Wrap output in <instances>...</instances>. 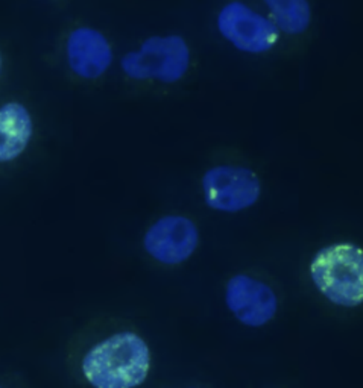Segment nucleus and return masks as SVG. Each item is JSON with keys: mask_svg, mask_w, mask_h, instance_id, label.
<instances>
[{"mask_svg": "<svg viewBox=\"0 0 363 388\" xmlns=\"http://www.w3.org/2000/svg\"><path fill=\"white\" fill-rule=\"evenodd\" d=\"M151 349L134 330H116L95 341L81 357L79 372L90 388H139L151 372Z\"/></svg>", "mask_w": 363, "mask_h": 388, "instance_id": "1", "label": "nucleus"}, {"mask_svg": "<svg viewBox=\"0 0 363 388\" xmlns=\"http://www.w3.org/2000/svg\"><path fill=\"white\" fill-rule=\"evenodd\" d=\"M315 287L335 305L363 303V250L351 243L322 247L310 264Z\"/></svg>", "mask_w": 363, "mask_h": 388, "instance_id": "2", "label": "nucleus"}, {"mask_svg": "<svg viewBox=\"0 0 363 388\" xmlns=\"http://www.w3.org/2000/svg\"><path fill=\"white\" fill-rule=\"evenodd\" d=\"M190 50L183 37H149L137 52H128L120 61L123 73L135 81L155 79L175 84L187 72Z\"/></svg>", "mask_w": 363, "mask_h": 388, "instance_id": "3", "label": "nucleus"}, {"mask_svg": "<svg viewBox=\"0 0 363 388\" xmlns=\"http://www.w3.org/2000/svg\"><path fill=\"white\" fill-rule=\"evenodd\" d=\"M202 196L207 207L218 212H241L258 200L260 180L251 168L221 164L202 176Z\"/></svg>", "mask_w": 363, "mask_h": 388, "instance_id": "4", "label": "nucleus"}, {"mask_svg": "<svg viewBox=\"0 0 363 388\" xmlns=\"http://www.w3.org/2000/svg\"><path fill=\"white\" fill-rule=\"evenodd\" d=\"M218 29L226 41L245 53L269 52L280 38V29L272 18L256 13L241 0H233L221 9Z\"/></svg>", "mask_w": 363, "mask_h": 388, "instance_id": "5", "label": "nucleus"}, {"mask_svg": "<svg viewBox=\"0 0 363 388\" xmlns=\"http://www.w3.org/2000/svg\"><path fill=\"white\" fill-rule=\"evenodd\" d=\"M199 231L194 220L179 214L163 215L143 235V249L163 266H179L195 254Z\"/></svg>", "mask_w": 363, "mask_h": 388, "instance_id": "6", "label": "nucleus"}, {"mask_svg": "<svg viewBox=\"0 0 363 388\" xmlns=\"http://www.w3.org/2000/svg\"><path fill=\"white\" fill-rule=\"evenodd\" d=\"M225 303L230 313L245 326L258 328L274 318L278 301L269 285L239 273L225 289Z\"/></svg>", "mask_w": 363, "mask_h": 388, "instance_id": "7", "label": "nucleus"}, {"mask_svg": "<svg viewBox=\"0 0 363 388\" xmlns=\"http://www.w3.org/2000/svg\"><path fill=\"white\" fill-rule=\"evenodd\" d=\"M67 63L79 77L96 79L112 63L111 45L99 31L78 28L67 38Z\"/></svg>", "mask_w": 363, "mask_h": 388, "instance_id": "8", "label": "nucleus"}, {"mask_svg": "<svg viewBox=\"0 0 363 388\" xmlns=\"http://www.w3.org/2000/svg\"><path fill=\"white\" fill-rule=\"evenodd\" d=\"M33 134V123L26 107L9 102L0 107V164L16 161L25 153Z\"/></svg>", "mask_w": 363, "mask_h": 388, "instance_id": "9", "label": "nucleus"}, {"mask_svg": "<svg viewBox=\"0 0 363 388\" xmlns=\"http://www.w3.org/2000/svg\"><path fill=\"white\" fill-rule=\"evenodd\" d=\"M270 11L272 21L289 36H300L307 31L312 11L307 0H263Z\"/></svg>", "mask_w": 363, "mask_h": 388, "instance_id": "10", "label": "nucleus"}, {"mask_svg": "<svg viewBox=\"0 0 363 388\" xmlns=\"http://www.w3.org/2000/svg\"><path fill=\"white\" fill-rule=\"evenodd\" d=\"M0 73H2V56H0Z\"/></svg>", "mask_w": 363, "mask_h": 388, "instance_id": "11", "label": "nucleus"}, {"mask_svg": "<svg viewBox=\"0 0 363 388\" xmlns=\"http://www.w3.org/2000/svg\"><path fill=\"white\" fill-rule=\"evenodd\" d=\"M186 388H199V387H186Z\"/></svg>", "mask_w": 363, "mask_h": 388, "instance_id": "12", "label": "nucleus"}, {"mask_svg": "<svg viewBox=\"0 0 363 388\" xmlns=\"http://www.w3.org/2000/svg\"><path fill=\"white\" fill-rule=\"evenodd\" d=\"M0 388H5V387H4V385H0Z\"/></svg>", "mask_w": 363, "mask_h": 388, "instance_id": "13", "label": "nucleus"}]
</instances>
